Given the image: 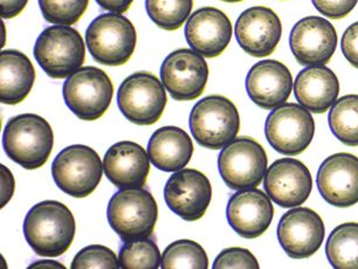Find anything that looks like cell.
Returning <instances> with one entry per match:
<instances>
[{
	"label": "cell",
	"mask_w": 358,
	"mask_h": 269,
	"mask_svg": "<svg viewBox=\"0 0 358 269\" xmlns=\"http://www.w3.org/2000/svg\"><path fill=\"white\" fill-rule=\"evenodd\" d=\"M39 6L47 22L72 26L86 13L90 0H39Z\"/></svg>",
	"instance_id": "cell-31"
},
{
	"label": "cell",
	"mask_w": 358,
	"mask_h": 269,
	"mask_svg": "<svg viewBox=\"0 0 358 269\" xmlns=\"http://www.w3.org/2000/svg\"><path fill=\"white\" fill-rule=\"evenodd\" d=\"M29 268H64L65 266L57 261H52V260H43V261H36L29 266Z\"/></svg>",
	"instance_id": "cell-39"
},
{
	"label": "cell",
	"mask_w": 358,
	"mask_h": 269,
	"mask_svg": "<svg viewBox=\"0 0 358 269\" xmlns=\"http://www.w3.org/2000/svg\"><path fill=\"white\" fill-rule=\"evenodd\" d=\"M210 69L204 57L194 50H173L161 66V80L175 101L197 100L208 85Z\"/></svg>",
	"instance_id": "cell-12"
},
{
	"label": "cell",
	"mask_w": 358,
	"mask_h": 269,
	"mask_svg": "<svg viewBox=\"0 0 358 269\" xmlns=\"http://www.w3.org/2000/svg\"><path fill=\"white\" fill-rule=\"evenodd\" d=\"M222 1H225V3H241V1H244V0H222Z\"/></svg>",
	"instance_id": "cell-40"
},
{
	"label": "cell",
	"mask_w": 358,
	"mask_h": 269,
	"mask_svg": "<svg viewBox=\"0 0 358 269\" xmlns=\"http://www.w3.org/2000/svg\"><path fill=\"white\" fill-rule=\"evenodd\" d=\"M73 269L120 268V261L110 248L102 245H90L74 256Z\"/></svg>",
	"instance_id": "cell-32"
},
{
	"label": "cell",
	"mask_w": 358,
	"mask_h": 269,
	"mask_svg": "<svg viewBox=\"0 0 358 269\" xmlns=\"http://www.w3.org/2000/svg\"><path fill=\"white\" fill-rule=\"evenodd\" d=\"M266 194L283 208L305 204L313 190V177L302 161L281 158L274 161L264 178Z\"/></svg>",
	"instance_id": "cell-17"
},
{
	"label": "cell",
	"mask_w": 358,
	"mask_h": 269,
	"mask_svg": "<svg viewBox=\"0 0 358 269\" xmlns=\"http://www.w3.org/2000/svg\"><path fill=\"white\" fill-rule=\"evenodd\" d=\"M33 54L50 79H67L85 64L86 46L76 29L54 25L43 29L38 36Z\"/></svg>",
	"instance_id": "cell-5"
},
{
	"label": "cell",
	"mask_w": 358,
	"mask_h": 269,
	"mask_svg": "<svg viewBox=\"0 0 358 269\" xmlns=\"http://www.w3.org/2000/svg\"><path fill=\"white\" fill-rule=\"evenodd\" d=\"M194 0H145V10L155 25L176 31L190 18Z\"/></svg>",
	"instance_id": "cell-28"
},
{
	"label": "cell",
	"mask_w": 358,
	"mask_h": 269,
	"mask_svg": "<svg viewBox=\"0 0 358 269\" xmlns=\"http://www.w3.org/2000/svg\"><path fill=\"white\" fill-rule=\"evenodd\" d=\"M161 268L208 269V254L196 241L177 240L169 245L163 252Z\"/></svg>",
	"instance_id": "cell-29"
},
{
	"label": "cell",
	"mask_w": 358,
	"mask_h": 269,
	"mask_svg": "<svg viewBox=\"0 0 358 269\" xmlns=\"http://www.w3.org/2000/svg\"><path fill=\"white\" fill-rule=\"evenodd\" d=\"M194 143L182 128L162 126L156 130L148 143V156L155 168L164 173H177L184 169L194 154Z\"/></svg>",
	"instance_id": "cell-24"
},
{
	"label": "cell",
	"mask_w": 358,
	"mask_h": 269,
	"mask_svg": "<svg viewBox=\"0 0 358 269\" xmlns=\"http://www.w3.org/2000/svg\"><path fill=\"white\" fill-rule=\"evenodd\" d=\"M0 102L8 106L22 103L32 90L36 69L20 50H6L0 53Z\"/></svg>",
	"instance_id": "cell-25"
},
{
	"label": "cell",
	"mask_w": 358,
	"mask_h": 269,
	"mask_svg": "<svg viewBox=\"0 0 358 269\" xmlns=\"http://www.w3.org/2000/svg\"><path fill=\"white\" fill-rule=\"evenodd\" d=\"M272 199L257 187L236 191L229 198L226 218L229 226L244 239H257L268 230L274 218Z\"/></svg>",
	"instance_id": "cell-18"
},
{
	"label": "cell",
	"mask_w": 358,
	"mask_h": 269,
	"mask_svg": "<svg viewBox=\"0 0 358 269\" xmlns=\"http://www.w3.org/2000/svg\"><path fill=\"white\" fill-rule=\"evenodd\" d=\"M336 29L322 17H306L297 22L289 36L294 58L301 66H326L336 50Z\"/></svg>",
	"instance_id": "cell-15"
},
{
	"label": "cell",
	"mask_w": 358,
	"mask_h": 269,
	"mask_svg": "<svg viewBox=\"0 0 358 269\" xmlns=\"http://www.w3.org/2000/svg\"><path fill=\"white\" fill-rule=\"evenodd\" d=\"M189 126L201 147L222 150L241 131V115L236 104L227 97L211 95L194 104Z\"/></svg>",
	"instance_id": "cell-4"
},
{
	"label": "cell",
	"mask_w": 358,
	"mask_h": 269,
	"mask_svg": "<svg viewBox=\"0 0 358 269\" xmlns=\"http://www.w3.org/2000/svg\"><path fill=\"white\" fill-rule=\"evenodd\" d=\"M168 208L185 221H197L211 204L212 185L204 173L196 169H182L173 173L164 187Z\"/></svg>",
	"instance_id": "cell-14"
},
{
	"label": "cell",
	"mask_w": 358,
	"mask_h": 269,
	"mask_svg": "<svg viewBox=\"0 0 358 269\" xmlns=\"http://www.w3.org/2000/svg\"><path fill=\"white\" fill-rule=\"evenodd\" d=\"M29 0H0V15L3 19H13L18 17L24 10Z\"/></svg>",
	"instance_id": "cell-37"
},
{
	"label": "cell",
	"mask_w": 358,
	"mask_h": 269,
	"mask_svg": "<svg viewBox=\"0 0 358 269\" xmlns=\"http://www.w3.org/2000/svg\"><path fill=\"white\" fill-rule=\"evenodd\" d=\"M314 8L327 18L340 20L350 15L358 0H312Z\"/></svg>",
	"instance_id": "cell-34"
},
{
	"label": "cell",
	"mask_w": 358,
	"mask_h": 269,
	"mask_svg": "<svg viewBox=\"0 0 358 269\" xmlns=\"http://www.w3.org/2000/svg\"><path fill=\"white\" fill-rule=\"evenodd\" d=\"M293 88L289 69L276 60L269 59L255 64L246 76L248 96L266 110H273L286 103Z\"/></svg>",
	"instance_id": "cell-21"
},
{
	"label": "cell",
	"mask_w": 358,
	"mask_h": 269,
	"mask_svg": "<svg viewBox=\"0 0 358 269\" xmlns=\"http://www.w3.org/2000/svg\"><path fill=\"white\" fill-rule=\"evenodd\" d=\"M258 260L246 248L229 247L222 249L213 262V268H259Z\"/></svg>",
	"instance_id": "cell-33"
},
{
	"label": "cell",
	"mask_w": 358,
	"mask_h": 269,
	"mask_svg": "<svg viewBox=\"0 0 358 269\" xmlns=\"http://www.w3.org/2000/svg\"><path fill=\"white\" fill-rule=\"evenodd\" d=\"M118 261L123 269H157L162 254L156 240L149 237L124 242L118 252Z\"/></svg>",
	"instance_id": "cell-30"
},
{
	"label": "cell",
	"mask_w": 358,
	"mask_h": 269,
	"mask_svg": "<svg viewBox=\"0 0 358 269\" xmlns=\"http://www.w3.org/2000/svg\"><path fill=\"white\" fill-rule=\"evenodd\" d=\"M86 43L97 64L110 67L126 65L136 50V29L122 15L104 13L90 22Z\"/></svg>",
	"instance_id": "cell-6"
},
{
	"label": "cell",
	"mask_w": 358,
	"mask_h": 269,
	"mask_svg": "<svg viewBox=\"0 0 358 269\" xmlns=\"http://www.w3.org/2000/svg\"><path fill=\"white\" fill-rule=\"evenodd\" d=\"M101 8L110 13L122 15L129 10L134 3V0H95Z\"/></svg>",
	"instance_id": "cell-38"
},
{
	"label": "cell",
	"mask_w": 358,
	"mask_h": 269,
	"mask_svg": "<svg viewBox=\"0 0 358 269\" xmlns=\"http://www.w3.org/2000/svg\"><path fill=\"white\" fill-rule=\"evenodd\" d=\"M103 171L120 190L143 187L150 173L148 151L131 140L118 142L104 154Z\"/></svg>",
	"instance_id": "cell-22"
},
{
	"label": "cell",
	"mask_w": 358,
	"mask_h": 269,
	"mask_svg": "<svg viewBox=\"0 0 358 269\" xmlns=\"http://www.w3.org/2000/svg\"><path fill=\"white\" fill-rule=\"evenodd\" d=\"M341 50L347 61L358 69V22L345 29L341 39Z\"/></svg>",
	"instance_id": "cell-35"
},
{
	"label": "cell",
	"mask_w": 358,
	"mask_h": 269,
	"mask_svg": "<svg viewBox=\"0 0 358 269\" xmlns=\"http://www.w3.org/2000/svg\"><path fill=\"white\" fill-rule=\"evenodd\" d=\"M323 199L335 208L358 203V157L348 152L334 154L323 161L316 177Z\"/></svg>",
	"instance_id": "cell-16"
},
{
	"label": "cell",
	"mask_w": 358,
	"mask_h": 269,
	"mask_svg": "<svg viewBox=\"0 0 358 269\" xmlns=\"http://www.w3.org/2000/svg\"><path fill=\"white\" fill-rule=\"evenodd\" d=\"M340 81L326 66H310L299 73L294 82L297 103L314 114H324L336 102Z\"/></svg>",
	"instance_id": "cell-23"
},
{
	"label": "cell",
	"mask_w": 358,
	"mask_h": 269,
	"mask_svg": "<svg viewBox=\"0 0 358 269\" xmlns=\"http://www.w3.org/2000/svg\"><path fill=\"white\" fill-rule=\"evenodd\" d=\"M327 258L337 269H358V224L345 223L330 233Z\"/></svg>",
	"instance_id": "cell-26"
},
{
	"label": "cell",
	"mask_w": 358,
	"mask_h": 269,
	"mask_svg": "<svg viewBox=\"0 0 358 269\" xmlns=\"http://www.w3.org/2000/svg\"><path fill=\"white\" fill-rule=\"evenodd\" d=\"M189 46L205 58H217L224 53L232 39L229 17L215 8H203L191 15L185 25Z\"/></svg>",
	"instance_id": "cell-20"
},
{
	"label": "cell",
	"mask_w": 358,
	"mask_h": 269,
	"mask_svg": "<svg viewBox=\"0 0 358 269\" xmlns=\"http://www.w3.org/2000/svg\"><path fill=\"white\" fill-rule=\"evenodd\" d=\"M219 173L231 190L260 187L268 169V157L262 144L252 137L234 138L222 147L218 157Z\"/></svg>",
	"instance_id": "cell-9"
},
{
	"label": "cell",
	"mask_w": 358,
	"mask_h": 269,
	"mask_svg": "<svg viewBox=\"0 0 358 269\" xmlns=\"http://www.w3.org/2000/svg\"><path fill=\"white\" fill-rule=\"evenodd\" d=\"M330 130L348 147H358V95L342 96L333 104L328 116Z\"/></svg>",
	"instance_id": "cell-27"
},
{
	"label": "cell",
	"mask_w": 358,
	"mask_h": 269,
	"mask_svg": "<svg viewBox=\"0 0 358 269\" xmlns=\"http://www.w3.org/2000/svg\"><path fill=\"white\" fill-rule=\"evenodd\" d=\"M266 138L279 154L297 156L307 150L315 136V121L309 110L297 103L273 109L265 123Z\"/></svg>",
	"instance_id": "cell-11"
},
{
	"label": "cell",
	"mask_w": 358,
	"mask_h": 269,
	"mask_svg": "<svg viewBox=\"0 0 358 269\" xmlns=\"http://www.w3.org/2000/svg\"><path fill=\"white\" fill-rule=\"evenodd\" d=\"M62 95L66 106L76 117L93 122L101 119L110 107L114 86L104 71L86 66L66 79Z\"/></svg>",
	"instance_id": "cell-8"
},
{
	"label": "cell",
	"mask_w": 358,
	"mask_h": 269,
	"mask_svg": "<svg viewBox=\"0 0 358 269\" xmlns=\"http://www.w3.org/2000/svg\"><path fill=\"white\" fill-rule=\"evenodd\" d=\"M103 163L96 151L83 144L65 147L54 158L52 177L57 187L74 198H86L96 190Z\"/></svg>",
	"instance_id": "cell-7"
},
{
	"label": "cell",
	"mask_w": 358,
	"mask_h": 269,
	"mask_svg": "<svg viewBox=\"0 0 358 269\" xmlns=\"http://www.w3.org/2000/svg\"><path fill=\"white\" fill-rule=\"evenodd\" d=\"M326 226L322 218L308 208H293L278 225V240L289 258L301 260L315 254L322 246Z\"/></svg>",
	"instance_id": "cell-13"
},
{
	"label": "cell",
	"mask_w": 358,
	"mask_h": 269,
	"mask_svg": "<svg viewBox=\"0 0 358 269\" xmlns=\"http://www.w3.org/2000/svg\"><path fill=\"white\" fill-rule=\"evenodd\" d=\"M76 224L72 211L57 201L34 205L24 220V235L39 256L57 258L65 254L76 238Z\"/></svg>",
	"instance_id": "cell-1"
},
{
	"label": "cell",
	"mask_w": 358,
	"mask_h": 269,
	"mask_svg": "<svg viewBox=\"0 0 358 269\" xmlns=\"http://www.w3.org/2000/svg\"><path fill=\"white\" fill-rule=\"evenodd\" d=\"M107 219L123 242L145 239L157 224V201L143 187L120 190L109 201Z\"/></svg>",
	"instance_id": "cell-3"
},
{
	"label": "cell",
	"mask_w": 358,
	"mask_h": 269,
	"mask_svg": "<svg viewBox=\"0 0 358 269\" xmlns=\"http://www.w3.org/2000/svg\"><path fill=\"white\" fill-rule=\"evenodd\" d=\"M168 103L165 87L152 73L128 76L117 90L120 112L137 126H152L161 119Z\"/></svg>",
	"instance_id": "cell-10"
},
{
	"label": "cell",
	"mask_w": 358,
	"mask_h": 269,
	"mask_svg": "<svg viewBox=\"0 0 358 269\" xmlns=\"http://www.w3.org/2000/svg\"><path fill=\"white\" fill-rule=\"evenodd\" d=\"M54 147L50 123L36 114H22L8 119L3 131V149L12 161L26 170L46 164Z\"/></svg>",
	"instance_id": "cell-2"
},
{
	"label": "cell",
	"mask_w": 358,
	"mask_h": 269,
	"mask_svg": "<svg viewBox=\"0 0 358 269\" xmlns=\"http://www.w3.org/2000/svg\"><path fill=\"white\" fill-rule=\"evenodd\" d=\"M234 29L239 46L253 58L272 55L282 36L279 15L266 6H255L243 12Z\"/></svg>",
	"instance_id": "cell-19"
},
{
	"label": "cell",
	"mask_w": 358,
	"mask_h": 269,
	"mask_svg": "<svg viewBox=\"0 0 358 269\" xmlns=\"http://www.w3.org/2000/svg\"><path fill=\"white\" fill-rule=\"evenodd\" d=\"M0 173H1V203H0V206L5 208L15 194V180L8 166L1 164Z\"/></svg>",
	"instance_id": "cell-36"
}]
</instances>
